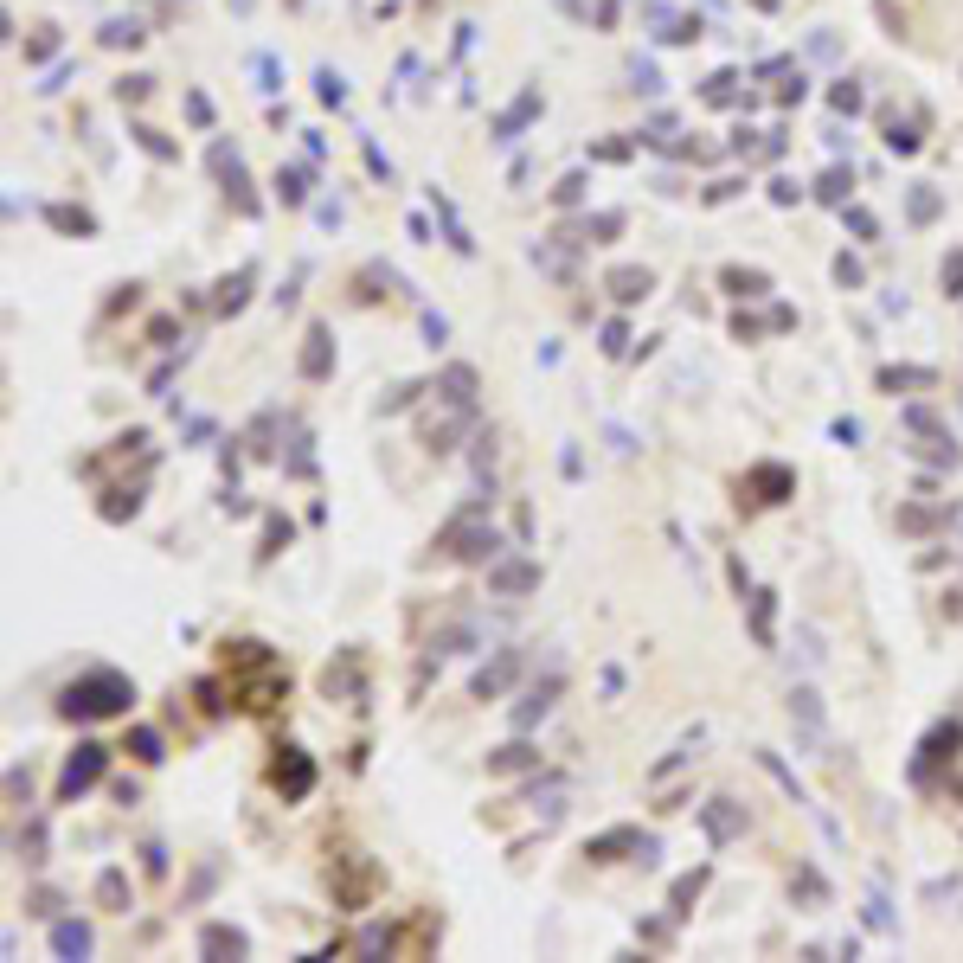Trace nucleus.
Masks as SVG:
<instances>
[{"instance_id": "nucleus-2", "label": "nucleus", "mask_w": 963, "mask_h": 963, "mask_svg": "<svg viewBox=\"0 0 963 963\" xmlns=\"http://www.w3.org/2000/svg\"><path fill=\"white\" fill-rule=\"evenodd\" d=\"M129 700H135L129 675H116V668H90L84 681L65 687L58 713H65V720H110V713H129Z\"/></svg>"}, {"instance_id": "nucleus-35", "label": "nucleus", "mask_w": 963, "mask_h": 963, "mask_svg": "<svg viewBox=\"0 0 963 963\" xmlns=\"http://www.w3.org/2000/svg\"><path fill=\"white\" fill-rule=\"evenodd\" d=\"M886 148H893V155H912V148H919V135H912L906 122H886Z\"/></svg>"}, {"instance_id": "nucleus-18", "label": "nucleus", "mask_w": 963, "mask_h": 963, "mask_svg": "<svg viewBox=\"0 0 963 963\" xmlns=\"http://www.w3.org/2000/svg\"><path fill=\"white\" fill-rule=\"evenodd\" d=\"M437 392H443L450 405H469V411H476V373H469V366H443Z\"/></svg>"}, {"instance_id": "nucleus-42", "label": "nucleus", "mask_w": 963, "mask_h": 963, "mask_svg": "<svg viewBox=\"0 0 963 963\" xmlns=\"http://www.w3.org/2000/svg\"><path fill=\"white\" fill-rule=\"evenodd\" d=\"M944 289H951V296H963V251L944 264Z\"/></svg>"}, {"instance_id": "nucleus-31", "label": "nucleus", "mask_w": 963, "mask_h": 963, "mask_svg": "<svg viewBox=\"0 0 963 963\" xmlns=\"http://www.w3.org/2000/svg\"><path fill=\"white\" fill-rule=\"evenodd\" d=\"M283 546H289V521H283V514H270V527H264V546H257V559H277Z\"/></svg>"}, {"instance_id": "nucleus-46", "label": "nucleus", "mask_w": 963, "mask_h": 963, "mask_svg": "<svg viewBox=\"0 0 963 963\" xmlns=\"http://www.w3.org/2000/svg\"><path fill=\"white\" fill-rule=\"evenodd\" d=\"M835 443H861V424H854V418H835Z\"/></svg>"}, {"instance_id": "nucleus-40", "label": "nucleus", "mask_w": 963, "mask_h": 963, "mask_svg": "<svg viewBox=\"0 0 963 963\" xmlns=\"http://www.w3.org/2000/svg\"><path fill=\"white\" fill-rule=\"evenodd\" d=\"M116 97H122V103H142V97H148V78H122Z\"/></svg>"}, {"instance_id": "nucleus-20", "label": "nucleus", "mask_w": 963, "mask_h": 963, "mask_svg": "<svg viewBox=\"0 0 963 963\" xmlns=\"http://www.w3.org/2000/svg\"><path fill=\"white\" fill-rule=\"evenodd\" d=\"M771 617H777V598H771V591H752V636H758V649H771V642H777Z\"/></svg>"}, {"instance_id": "nucleus-19", "label": "nucleus", "mask_w": 963, "mask_h": 963, "mask_svg": "<svg viewBox=\"0 0 963 963\" xmlns=\"http://www.w3.org/2000/svg\"><path fill=\"white\" fill-rule=\"evenodd\" d=\"M97 906L103 912H129V874H122V867H103L97 874Z\"/></svg>"}, {"instance_id": "nucleus-4", "label": "nucleus", "mask_w": 963, "mask_h": 963, "mask_svg": "<svg viewBox=\"0 0 963 963\" xmlns=\"http://www.w3.org/2000/svg\"><path fill=\"white\" fill-rule=\"evenodd\" d=\"M103 764H110V745H78V752L65 758V777H58V797H65V803H71V797H84V790L103 777Z\"/></svg>"}, {"instance_id": "nucleus-29", "label": "nucleus", "mask_w": 963, "mask_h": 963, "mask_svg": "<svg viewBox=\"0 0 963 963\" xmlns=\"http://www.w3.org/2000/svg\"><path fill=\"white\" fill-rule=\"evenodd\" d=\"M354 668H360V655H347L341 668H328V675H321V687H328V700H334V694H354Z\"/></svg>"}, {"instance_id": "nucleus-38", "label": "nucleus", "mask_w": 963, "mask_h": 963, "mask_svg": "<svg viewBox=\"0 0 963 963\" xmlns=\"http://www.w3.org/2000/svg\"><path fill=\"white\" fill-rule=\"evenodd\" d=\"M848 232H854V238H874V232H880V225H874V212H861V206H854V212H848Z\"/></svg>"}, {"instance_id": "nucleus-32", "label": "nucleus", "mask_w": 963, "mask_h": 963, "mask_svg": "<svg viewBox=\"0 0 963 963\" xmlns=\"http://www.w3.org/2000/svg\"><path fill=\"white\" fill-rule=\"evenodd\" d=\"M816 193H822V200H829V206H842V200H848V167H829Z\"/></svg>"}, {"instance_id": "nucleus-9", "label": "nucleus", "mask_w": 963, "mask_h": 963, "mask_svg": "<svg viewBox=\"0 0 963 963\" xmlns=\"http://www.w3.org/2000/svg\"><path fill=\"white\" fill-rule=\"evenodd\" d=\"M700 829H707L713 842H732V835H745V809L732 797H713L707 809H700Z\"/></svg>"}, {"instance_id": "nucleus-7", "label": "nucleus", "mask_w": 963, "mask_h": 963, "mask_svg": "<svg viewBox=\"0 0 963 963\" xmlns=\"http://www.w3.org/2000/svg\"><path fill=\"white\" fill-rule=\"evenodd\" d=\"M373 880H379V867L366 861V854H347V874H341V886H334V899L354 912V906H366V899H373Z\"/></svg>"}, {"instance_id": "nucleus-24", "label": "nucleus", "mask_w": 963, "mask_h": 963, "mask_svg": "<svg viewBox=\"0 0 963 963\" xmlns=\"http://www.w3.org/2000/svg\"><path fill=\"white\" fill-rule=\"evenodd\" d=\"M533 116H540V90H527V97L495 122V135H501V142H514V129H521V122H533Z\"/></svg>"}, {"instance_id": "nucleus-16", "label": "nucleus", "mask_w": 963, "mask_h": 963, "mask_svg": "<svg viewBox=\"0 0 963 963\" xmlns=\"http://www.w3.org/2000/svg\"><path fill=\"white\" fill-rule=\"evenodd\" d=\"M540 764V752H533L527 739H514V745H501V752H488V771L495 777H514V771H533Z\"/></svg>"}, {"instance_id": "nucleus-30", "label": "nucleus", "mask_w": 963, "mask_h": 963, "mask_svg": "<svg viewBox=\"0 0 963 963\" xmlns=\"http://www.w3.org/2000/svg\"><path fill=\"white\" fill-rule=\"evenodd\" d=\"M129 752L142 758V764H155V758H161V732H155V726H135V732H129Z\"/></svg>"}, {"instance_id": "nucleus-3", "label": "nucleus", "mask_w": 963, "mask_h": 963, "mask_svg": "<svg viewBox=\"0 0 963 963\" xmlns=\"http://www.w3.org/2000/svg\"><path fill=\"white\" fill-rule=\"evenodd\" d=\"M957 745H963V720H938V726L925 732L919 758H912V784H931V777H938V764L957 758Z\"/></svg>"}, {"instance_id": "nucleus-8", "label": "nucleus", "mask_w": 963, "mask_h": 963, "mask_svg": "<svg viewBox=\"0 0 963 963\" xmlns=\"http://www.w3.org/2000/svg\"><path fill=\"white\" fill-rule=\"evenodd\" d=\"M745 495H758V501H790V495H797V476H790L784 463H758V469H745Z\"/></svg>"}, {"instance_id": "nucleus-36", "label": "nucleus", "mask_w": 963, "mask_h": 963, "mask_svg": "<svg viewBox=\"0 0 963 963\" xmlns=\"http://www.w3.org/2000/svg\"><path fill=\"white\" fill-rule=\"evenodd\" d=\"M912 219H938V193H931V187H912Z\"/></svg>"}, {"instance_id": "nucleus-39", "label": "nucleus", "mask_w": 963, "mask_h": 963, "mask_svg": "<svg viewBox=\"0 0 963 963\" xmlns=\"http://www.w3.org/2000/svg\"><path fill=\"white\" fill-rule=\"evenodd\" d=\"M26 912H39V919H58V893H33V899H26Z\"/></svg>"}, {"instance_id": "nucleus-45", "label": "nucleus", "mask_w": 963, "mask_h": 963, "mask_svg": "<svg viewBox=\"0 0 963 963\" xmlns=\"http://www.w3.org/2000/svg\"><path fill=\"white\" fill-rule=\"evenodd\" d=\"M835 110H861V90H854V84H835Z\"/></svg>"}, {"instance_id": "nucleus-13", "label": "nucleus", "mask_w": 963, "mask_h": 963, "mask_svg": "<svg viewBox=\"0 0 963 963\" xmlns=\"http://www.w3.org/2000/svg\"><path fill=\"white\" fill-rule=\"evenodd\" d=\"M200 951L206 957H244V951H251V938H244L238 925H206L200 931Z\"/></svg>"}, {"instance_id": "nucleus-1", "label": "nucleus", "mask_w": 963, "mask_h": 963, "mask_svg": "<svg viewBox=\"0 0 963 963\" xmlns=\"http://www.w3.org/2000/svg\"><path fill=\"white\" fill-rule=\"evenodd\" d=\"M225 681H232V707H251V713H270L289 694L283 662L264 642H225Z\"/></svg>"}, {"instance_id": "nucleus-41", "label": "nucleus", "mask_w": 963, "mask_h": 963, "mask_svg": "<svg viewBox=\"0 0 963 963\" xmlns=\"http://www.w3.org/2000/svg\"><path fill=\"white\" fill-rule=\"evenodd\" d=\"M58 52V33H39L33 45H26V58H33V65H39V58H52Z\"/></svg>"}, {"instance_id": "nucleus-37", "label": "nucleus", "mask_w": 963, "mask_h": 963, "mask_svg": "<svg viewBox=\"0 0 963 963\" xmlns=\"http://www.w3.org/2000/svg\"><path fill=\"white\" fill-rule=\"evenodd\" d=\"M135 142H142V148H148V155H161V161H167V155H174V142H167V135H155V129H135Z\"/></svg>"}, {"instance_id": "nucleus-12", "label": "nucleus", "mask_w": 963, "mask_h": 963, "mask_svg": "<svg viewBox=\"0 0 963 963\" xmlns=\"http://www.w3.org/2000/svg\"><path fill=\"white\" fill-rule=\"evenodd\" d=\"M514 668H521V649H501V655H495V662H488V668H482V675H476V700H495V694H501V687H508V681H514Z\"/></svg>"}, {"instance_id": "nucleus-11", "label": "nucleus", "mask_w": 963, "mask_h": 963, "mask_svg": "<svg viewBox=\"0 0 963 963\" xmlns=\"http://www.w3.org/2000/svg\"><path fill=\"white\" fill-rule=\"evenodd\" d=\"M488 585H495L501 598H514V591H533V585H540V565H533V559H508V565H495V572H488Z\"/></svg>"}, {"instance_id": "nucleus-10", "label": "nucleus", "mask_w": 963, "mask_h": 963, "mask_svg": "<svg viewBox=\"0 0 963 963\" xmlns=\"http://www.w3.org/2000/svg\"><path fill=\"white\" fill-rule=\"evenodd\" d=\"M328 373H334V334L309 328V341H302V379H328Z\"/></svg>"}, {"instance_id": "nucleus-34", "label": "nucleus", "mask_w": 963, "mask_h": 963, "mask_svg": "<svg viewBox=\"0 0 963 963\" xmlns=\"http://www.w3.org/2000/svg\"><path fill=\"white\" fill-rule=\"evenodd\" d=\"M277 193H283L289 206H296V200H309V174H302V167H289V174L277 180Z\"/></svg>"}, {"instance_id": "nucleus-43", "label": "nucleus", "mask_w": 963, "mask_h": 963, "mask_svg": "<svg viewBox=\"0 0 963 963\" xmlns=\"http://www.w3.org/2000/svg\"><path fill=\"white\" fill-rule=\"evenodd\" d=\"M623 341H630V328H623V321H610V328H604V354H623Z\"/></svg>"}, {"instance_id": "nucleus-14", "label": "nucleus", "mask_w": 963, "mask_h": 963, "mask_svg": "<svg viewBox=\"0 0 963 963\" xmlns=\"http://www.w3.org/2000/svg\"><path fill=\"white\" fill-rule=\"evenodd\" d=\"M604 289H610L617 302H642V296L655 289V277H649V270H636V264H623V270H610V277H604Z\"/></svg>"}, {"instance_id": "nucleus-5", "label": "nucleus", "mask_w": 963, "mask_h": 963, "mask_svg": "<svg viewBox=\"0 0 963 963\" xmlns=\"http://www.w3.org/2000/svg\"><path fill=\"white\" fill-rule=\"evenodd\" d=\"M270 784L283 790V803H302V797L315 790V758L296 752V745H283V758H277V771H270Z\"/></svg>"}, {"instance_id": "nucleus-17", "label": "nucleus", "mask_w": 963, "mask_h": 963, "mask_svg": "<svg viewBox=\"0 0 963 963\" xmlns=\"http://www.w3.org/2000/svg\"><path fill=\"white\" fill-rule=\"evenodd\" d=\"M553 694H559V675H546L540 687H527V700H521V707H514V726H521V732H527V726H533V720H540V713H546V707H553Z\"/></svg>"}, {"instance_id": "nucleus-23", "label": "nucleus", "mask_w": 963, "mask_h": 963, "mask_svg": "<svg viewBox=\"0 0 963 963\" xmlns=\"http://www.w3.org/2000/svg\"><path fill=\"white\" fill-rule=\"evenodd\" d=\"M45 219H52L58 232H78V238H90V232H97V219H90L84 206H45Z\"/></svg>"}, {"instance_id": "nucleus-21", "label": "nucleus", "mask_w": 963, "mask_h": 963, "mask_svg": "<svg viewBox=\"0 0 963 963\" xmlns=\"http://www.w3.org/2000/svg\"><path fill=\"white\" fill-rule=\"evenodd\" d=\"M244 296H251V270L225 277V283H219V296H212V309H219V315H238V309H244Z\"/></svg>"}, {"instance_id": "nucleus-27", "label": "nucleus", "mask_w": 963, "mask_h": 963, "mask_svg": "<svg viewBox=\"0 0 963 963\" xmlns=\"http://www.w3.org/2000/svg\"><path fill=\"white\" fill-rule=\"evenodd\" d=\"M700 886H707V867H694V874H681V880H675V906H668V912H675V919H687V912H694Z\"/></svg>"}, {"instance_id": "nucleus-22", "label": "nucleus", "mask_w": 963, "mask_h": 963, "mask_svg": "<svg viewBox=\"0 0 963 963\" xmlns=\"http://www.w3.org/2000/svg\"><path fill=\"white\" fill-rule=\"evenodd\" d=\"M938 527H951L944 508H899V533H938Z\"/></svg>"}, {"instance_id": "nucleus-15", "label": "nucleus", "mask_w": 963, "mask_h": 963, "mask_svg": "<svg viewBox=\"0 0 963 963\" xmlns=\"http://www.w3.org/2000/svg\"><path fill=\"white\" fill-rule=\"evenodd\" d=\"M52 951L58 957H90V925L84 919H52Z\"/></svg>"}, {"instance_id": "nucleus-44", "label": "nucleus", "mask_w": 963, "mask_h": 963, "mask_svg": "<svg viewBox=\"0 0 963 963\" xmlns=\"http://www.w3.org/2000/svg\"><path fill=\"white\" fill-rule=\"evenodd\" d=\"M835 277H842V283H848V289H854V283H861V264H854V257H848V251H842V257H835Z\"/></svg>"}, {"instance_id": "nucleus-33", "label": "nucleus", "mask_w": 963, "mask_h": 963, "mask_svg": "<svg viewBox=\"0 0 963 963\" xmlns=\"http://www.w3.org/2000/svg\"><path fill=\"white\" fill-rule=\"evenodd\" d=\"M103 45H142V26H135V20H110V26H103Z\"/></svg>"}, {"instance_id": "nucleus-25", "label": "nucleus", "mask_w": 963, "mask_h": 963, "mask_svg": "<svg viewBox=\"0 0 963 963\" xmlns=\"http://www.w3.org/2000/svg\"><path fill=\"white\" fill-rule=\"evenodd\" d=\"M880 386L886 392H899V386H938V373H931V366H886Z\"/></svg>"}, {"instance_id": "nucleus-26", "label": "nucleus", "mask_w": 963, "mask_h": 963, "mask_svg": "<svg viewBox=\"0 0 963 963\" xmlns=\"http://www.w3.org/2000/svg\"><path fill=\"white\" fill-rule=\"evenodd\" d=\"M142 508V488H110V495H103V521H129V514Z\"/></svg>"}, {"instance_id": "nucleus-6", "label": "nucleus", "mask_w": 963, "mask_h": 963, "mask_svg": "<svg viewBox=\"0 0 963 963\" xmlns=\"http://www.w3.org/2000/svg\"><path fill=\"white\" fill-rule=\"evenodd\" d=\"M591 861H623V854H636V861H655V835H642V829H610L598 835V842H585Z\"/></svg>"}, {"instance_id": "nucleus-28", "label": "nucleus", "mask_w": 963, "mask_h": 963, "mask_svg": "<svg viewBox=\"0 0 963 963\" xmlns=\"http://www.w3.org/2000/svg\"><path fill=\"white\" fill-rule=\"evenodd\" d=\"M720 283L732 289V296H764V289H771V277H764V270H739V264H732Z\"/></svg>"}]
</instances>
